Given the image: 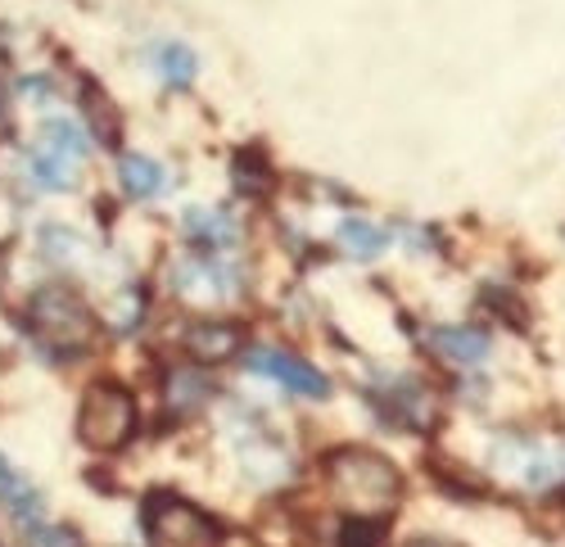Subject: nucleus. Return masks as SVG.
<instances>
[{
	"instance_id": "8",
	"label": "nucleus",
	"mask_w": 565,
	"mask_h": 547,
	"mask_svg": "<svg viewBox=\"0 0 565 547\" xmlns=\"http://www.w3.org/2000/svg\"><path fill=\"white\" fill-rule=\"evenodd\" d=\"M430 348L444 362H452V367H480L489 357V335L476 326H444V331H430Z\"/></svg>"
},
{
	"instance_id": "4",
	"label": "nucleus",
	"mask_w": 565,
	"mask_h": 547,
	"mask_svg": "<svg viewBox=\"0 0 565 547\" xmlns=\"http://www.w3.org/2000/svg\"><path fill=\"white\" fill-rule=\"evenodd\" d=\"M82 159H86V136L73 122L51 118L36 131V141H32V176H36V186H45V191H73L77 172H82Z\"/></svg>"
},
{
	"instance_id": "1",
	"label": "nucleus",
	"mask_w": 565,
	"mask_h": 547,
	"mask_svg": "<svg viewBox=\"0 0 565 547\" xmlns=\"http://www.w3.org/2000/svg\"><path fill=\"white\" fill-rule=\"evenodd\" d=\"M326 489H331V497L344 512H353V521H362V516L394 512L398 493H403V475L381 452L340 448V452H331V462H326Z\"/></svg>"
},
{
	"instance_id": "15",
	"label": "nucleus",
	"mask_w": 565,
	"mask_h": 547,
	"mask_svg": "<svg viewBox=\"0 0 565 547\" xmlns=\"http://www.w3.org/2000/svg\"><path fill=\"white\" fill-rule=\"evenodd\" d=\"M344 547H381V529L371 521H349L344 525Z\"/></svg>"
},
{
	"instance_id": "12",
	"label": "nucleus",
	"mask_w": 565,
	"mask_h": 547,
	"mask_svg": "<svg viewBox=\"0 0 565 547\" xmlns=\"http://www.w3.org/2000/svg\"><path fill=\"white\" fill-rule=\"evenodd\" d=\"M340 245H344V254H353V258H375L390 240H385V232L375 222H366V217H344L340 222Z\"/></svg>"
},
{
	"instance_id": "16",
	"label": "nucleus",
	"mask_w": 565,
	"mask_h": 547,
	"mask_svg": "<svg viewBox=\"0 0 565 547\" xmlns=\"http://www.w3.org/2000/svg\"><path fill=\"white\" fill-rule=\"evenodd\" d=\"M14 484H19V480H14V471H10V462H6V458H0V489H6V493H10Z\"/></svg>"
},
{
	"instance_id": "3",
	"label": "nucleus",
	"mask_w": 565,
	"mask_h": 547,
	"mask_svg": "<svg viewBox=\"0 0 565 547\" xmlns=\"http://www.w3.org/2000/svg\"><path fill=\"white\" fill-rule=\"evenodd\" d=\"M32 331L41 344H51L60 353H77L96 340V317H90V308L73 290L51 286L32 299Z\"/></svg>"
},
{
	"instance_id": "13",
	"label": "nucleus",
	"mask_w": 565,
	"mask_h": 547,
	"mask_svg": "<svg viewBox=\"0 0 565 547\" xmlns=\"http://www.w3.org/2000/svg\"><path fill=\"white\" fill-rule=\"evenodd\" d=\"M195 73H200V64H195V55L185 51V45H163V51H159V77L168 86H177V90L191 86Z\"/></svg>"
},
{
	"instance_id": "9",
	"label": "nucleus",
	"mask_w": 565,
	"mask_h": 547,
	"mask_svg": "<svg viewBox=\"0 0 565 547\" xmlns=\"http://www.w3.org/2000/svg\"><path fill=\"white\" fill-rule=\"evenodd\" d=\"M185 353L195 362H226L241 353V326L231 322H195L185 331Z\"/></svg>"
},
{
	"instance_id": "7",
	"label": "nucleus",
	"mask_w": 565,
	"mask_h": 547,
	"mask_svg": "<svg viewBox=\"0 0 565 547\" xmlns=\"http://www.w3.org/2000/svg\"><path fill=\"white\" fill-rule=\"evenodd\" d=\"M172 286H177V294L195 299V303H217V299H231L235 290H241L235 271L222 267V262H209V258L181 262V267L172 271Z\"/></svg>"
},
{
	"instance_id": "14",
	"label": "nucleus",
	"mask_w": 565,
	"mask_h": 547,
	"mask_svg": "<svg viewBox=\"0 0 565 547\" xmlns=\"http://www.w3.org/2000/svg\"><path fill=\"white\" fill-rule=\"evenodd\" d=\"M200 398H204V380H200V376H191V372L172 376V385H168V403L177 407V412H185V407H195Z\"/></svg>"
},
{
	"instance_id": "2",
	"label": "nucleus",
	"mask_w": 565,
	"mask_h": 547,
	"mask_svg": "<svg viewBox=\"0 0 565 547\" xmlns=\"http://www.w3.org/2000/svg\"><path fill=\"white\" fill-rule=\"evenodd\" d=\"M77 435L96 452H118L136 435V398L122 385H90L77 412Z\"/></svg>"
},
{
	"instance_id": "10",
	"label": "nucleus",
	"mask_w": 565,
	"mask_h": 547,
	"mask_svg": "<svg viewBox=\"0 0 565 547\" xmlns=\"http://www.w3.org/2000/svg\"><path fill=\"white\" fill-rule=\"evenodd\" d=\"M118 176H122V191L131 200H150V195L163 191V168L154 159H146V154H122Z\"/></svg>"
},
{
	"instance_id": "6",
	"label": "nucleus",
	"mask_w": 565,
	"mask_h": 547,
	"mask_svg": "<svg viewBox=\"0 0 565 547\" xmlns=\"http://www.w3.org/2000/svg\"><path fill=\"white\" fill-rule=\"evenodd\" d=\"M249 372L271 376V380H280L286 389H295L303 398H326L331 394V380H326L312 362H303V357H295L286 348H254L249 353Z\"/></svg>"
},
{
	"instance_id": "11",
	"label": "nucleus",
	"mask_w": 565,
	"mask_h": 547,
	"mask_svg": "<svg viewBox=\"0 0 565 547\" xmlns=\"http://www.w3.org/2000/svg\"><path fill=\"white\" fill-rule=\"evenodd\" d=\"M185 232L204 245H235L241 226H235V217L226 208H191L185 213Z\"/></svg>"
},
{
	"instance_id": "5",
	"label": "nucleus",
	"mask_w": 565,
	"mask_h": 547,
	"mask_svg": "<svg viewBox=\"0 0 565 547\" xmlns=\"http://www.w3.org/2000/svg\"><path fill=\"white\" fill-rule=\"evenodd\" d=\"M146 534L154 547H217V525L177 493H154L146 503Z\"/></svg>"
}]
</instances>
